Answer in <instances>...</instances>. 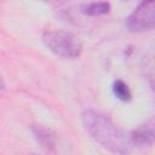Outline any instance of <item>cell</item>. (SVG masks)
<instances>
[{"label":"cell","instance_id":"cell-1","mask_svg":"<svg viewBox=\"0 0 155 155\" xmlns=\"http://www.w3.org/2000/svg\"><path fill=\"white\" fill-rule=\"evenodd\" d=\"M85 130L101 145L117 155H128L132 150L130 136L120 130L109 117L96 110H85L81 115Z\"/></svg>","mask_w":155,"mask_h":155},{"label":"cell","instance_id":"cell-2","mask_svg":"<svg viewBox=\"0 0 155 155\" xmlns=\"http://www.w3.org/2000/svg\"><path fill=\"white\" fill-rule=\"evenodd\" d=\"M42 42L53 53L64 58H76L80 56L82 46L70 33L63 30H47L42 35Z\"/></svg>","mask_w":155,"mask_h":155},{"label":"cell","instance_id":"cell-3","mask_svg":"<svg viewBox=\"0 0 155 155\" xmlns=\"http://www.w3.org/2000/svg\"><path fill=\"white\" fill-rule=\"evenodd\" d=\"M126 25L131 31L142 33L151 30L155 25V2L143 1L127 17Z\"/></svg>","mask_w":155,"mask_h":155},{"label":"cell","instance_id":"cell-4","mask_svg":"<svg viewBox=\"0 0 155 155\" xmlns=\"http://www.w3.org/2000/svg\"><path fill=\"white\" fill-rule=\"evenodd\" d=\"M130 140L132 143V147H138V148H145L150 147L154 142V121L150 119L145 124L138 126L131 134H130Z\"/></svg>","mask_w":155,"mask_h":155},{"label":"cell","instance_id":"cell-5","mask_svg":"<svg viewBox=\"0 0 155 155\" xmlns=\"http://www.w3.org/2000/svg\"><path fill=\"white\" fill-rule=\"evenodd\" d=\"M33 132H34V136L35 138L38 139V142L41 144V147L47 150V151H51L54 149V145H56V140H54V136L53 133L47 130L46 127L41 126V125H34L31 127Z\"/></svg>","mask_w":155,"mask_h":155},{"label":"cell","instance_id":"cell-6","mask_svg":"<svg viewBox=\"0 0 155 155\" xmlns=\"http://www.w3.org/2000/svg\"><path fill=\"white\" fill-rule=\"evenodd\" d=\"M110 10V4L105 1H98V2H90L81 5V12L88 16H101L108 13Z\"/></svg>","mask_w":155,"mask_h":155},{"label":"cell","instance_id":"cell-7","mask_svg":"<svg viewBox=\"0 0 155 155\" xmlns=\"http://www.w3.org/2000/svg\"><path fill=\"white\" fill-rule=\"evenodd\" d=\"M113 91H114V94L121 99V101H130L131 99V91L127 86L126 82H124L122 80H116L114 81V85H113Z\"/></svg>","mask_w":155,"mask_h":155},{"label":"cell","instance_id":"cell-8","mask_svg":"<svg viewBox=\"0 0 155 155\" xmlns=\"http://www.w3.org/2000/svg\"><path fill=\"white\" fill-rule=\"evenodd\" d=\"M4 92H5V82H4V79L0 74V96H2Z\"/></svg>","mask_w":155,"mask_h":155}]
</instances>
